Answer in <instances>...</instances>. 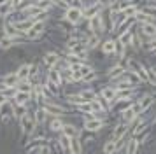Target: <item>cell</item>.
I'll return each mask as SVG.
<instances>
[{"label":"cell","mask_w":156,"mask_h":154,"mask_svg":"<svg viewBox=\"0 0 156 154\" xmlns=\"http://www.w3.org/2000/svg\"><path fill=\"white\" fill-rule=\"evenodd\" d=\"M18 82H20V77H18V74H16V70H12V72H5V74L0 75V84H4V86L16 88Z\"/></svg>","instance_id":"7c38bea8"},{"label":"cell","mask_w":156,"mask_h":154,"mask_svg":"<svg viewBox=\"0 0 156 154\" xmlns=\"http://www.w3.org/2000/svg\"><path fill=\"white\" fill-rule=\"evenodd\" d=\"M30 114H32V117H34V121H35V124L37 126H46L48 124V114L44 112L42 109V105H37V107H34V109H30Z\"/></svg>","instance_id":"8fae6325"},{"label":"cell","mask_w":156,"mask_h":154,"mask_svg":"<svg viewBox=\"0 0 156 154\" xmlns=\"http://www.w3.org/2000/svg\"><path fill=\"white\" fill-rule=\"evenodd\" d=\"M14 47V39H11L7 35H0V51H11Z\"/></svg>","instance_id":"d4e9b609"},{"label":"cell","mask_w":156,"mask_h":154,"mask_svg":"<svg viewBox=\"0 0 156 154\" xmlns=\"http://www.w3.org/2000/svg\"><path fill=\"white\" fill-rule=\"evenodd\" d=\"M79 93H81V96L84 98L86 102H93V100L97 98V95H98V91H95L91 86H88V88H84V89H81Z\"/></svg>","instance_id":"83f0119b"},{"label":"cell","mask_w":156,"mask_h":154,"mask_svg":"<svg viewBox=\"0 0 156 154\" xmlns=\"http://www.w3.org/2000/svg\"><path fill=\"white\" fill-rule=\"evenodd\" d=\"M126 72V65H125V60H121V61H116L114 65H111L109 68L105 70V77H107V84L114 82V81H118L123 74Z\"/></svg>","instance_id":"5b68a950"},{"label":"cell","mask_w":156,"mask_h":154,"mask_svg":"<svg viewBox=\"0 0 156 154\" xmlns=\"http://www.w3.org/2000/svg\"><path fill=\"white\" fill-rule=\"evenodd\" d=\"M34 23H35V21L30 19V18H27V19H20V21H16V28L20 30V33L21 35H27L30 30H32Z\"/></svg>","instance_id":"d6986e66"},{"label":"cell","mask_w":156,"mask_h":154,"mask_svg":"<svg viewBox=\"0 0 156 154\" xmlns=\"http://www.w3.org/2000/svg\"><path fill=\"white\" fill-rule=\"evenodd\" d=\"M46 79H49L51 82H55L56 86H60V88H63L65 86V81H63V75H62V72H60V68H49L46 70Z\"/></svg>","instance_id":"5bb4252c"},{"label":"cell","mask_w":156,"mask_h":154,"mask_svg":"<svg viewBox=\"0 0 156 154\" xmlns=\"http://www.w3.org/2000/svg\"><path fill=\"white\" fill-rule=\"evenodd\" d=\"M14 11H16L14 2H12V0H9V2H5V4H4V5H0V18H2V19H5L9 14L14 12Z\"/></svg>","instance_id":"484cf974"},{"label":"cell","mask_w":156,"mask_h":154,"mask_svg":"<svg viewBox=\"0 0 156 154\" xmlns=\"http://www.w3.org/2000/svg\"><path fill=\"white\" fill-rule=\"evenodd\" d=\"M28 112H30V107H28V105H14V110H12V119L18 123V121H20L21 117H25Z\"/></svg>","instance_id":"7402d4cb"},{"label":"cell","mask_w":156,"mask_h":154,"mask_svg":"<svg viewBox=\"0 0 156 154\" xmlns=\"http://www.w3.org/2000/svg\"><path fill=\"white\" fill-rule=\"evenodd\" d=\"M154 67H156V65H154Z\"/></svg>","instance_id":"8d00e7d4"},{"label":"cell","mask_w":156,"mask_h":154,"mask_svg":"<svg viewBox=\"0 0 156 154\" xmlns=\"http://www.w3.org/2000/svg\"><path fill=\"white\" fill-rule=\"evenodd\" d=\"M137 30L142 33V37H144V39H153V37H156V25H154V23L137 25Z\"/></svg>","instance_id":"e0dca14e"},{"label":"cell","mask_w":156,"mask_h":154,"mask_svg":"<svg viewBox=\"0 0 156 154\" xmlns=\"http://www.w3.org/2000/svg\"><path fill=\"white\" fill-rule=\"evenodd\" d=\"M62 19L69 25L70 28H76V26H81L84 23V16H83V9L81 7H69L63 11V16ZM86 25V23H84Z\"/></svg>","instance_id":"7a4b0ae2"},{"label":"cell","mask_w":156,"mask_h":154,"mask_svg":"<svg viewBox=\"0 0 156 154\" xmlns=\"http://www.w3.org/2000/svg\"><path fill=\"white\" fill-rule=\"evenodd\" d=\"M105 126H107V121H102V119H90V121H83L81 123V128L88 133H98Z\"/></svg>","instance_id":"52a82bcc"},{"label":"cell","mask_w":156,"mask_h":154,"mask_svg":"<svg viewBox=\"0 0 156 154\" xmlns=\"http://www.w3.org/2000/svg\"><path fill=\"white\" fill-rule=\"evenodd\" d=\"M69 7H81V0H65Z\"/></svg>","instance_id":"836d02e7"},{"label":"cell","mask_w":156,"mask_h":154,"mask_svg":"<svg viewBox=\"0 0 156 154\" xmlns=\"http://www.w3.org/2000/svg\"><path fill=\"white\" fill-rule=\"evenodd\" d=\"M56 138H58L60 147L63 149V154H70V138H69L67 135H63V133H60Z\"/></svg>","instance_id":"4316f807"},{"label":"cell","mask_w":156,"mask_h":154,"mask_svg":"<svg viewBox=\"0 0 156 154\" xmlns=\"http://www.w3.org/2000/svg\"><path fill=\"white\" fill-rule=\"evenodd\" d=\"M63 61V54L58 51V49H49V51H44L41 56V63L46 70L49 68H56L60 63Z\"/></svg>","instance_id":"3957f363"},{"label":"cell","mask_w":156,"mask_h":154,"mask_svg":"<svg viewBox=\"0 0 156 154\" xmlns=\"http://www.w3.org/2000/svg\"><path fill=\"white\" fill-rule=\"evenodd\" d=\"M5 102H7V98H5V96H2V95H0V107H2V105L5 103Z\"/></svg>","instance_id":"e575fe53"},{"label":"cell","mask_w":156,"mask_h":154,"mask_svg":"<svg viewBox=\"0 0 156 154\" xmlns=\"http://www.w3.org/2000/svg\"><path fill=\"white\" fill-rule=\"evenodd\" d=\"M12 103H14V105H30V103H32L30 93H23V91H18V93H16V96L12 98Z\"/></svg>","instance_id":"44dd1931"},{"label":"cell","mask_w":156,"mask_h":154,"mask_svg":"<svg viewBox=\"0 0 156 154\" xmlns=\"http://www.w3.org/2000/svg\"><path fill=\"white\" fill-rule=\"evenodd\" d=\"M135 103V102H133ZM132 103L130 107H126V109H123V110H119V121L121 123H125V124H133L135 121H137V117L140 116L139 112L135 110V105Z\"/></svg>","instance_id":"8992f818"},{"label":"cell","mask_w":156,"mask_h":154,"mask_svg":"<svg viewBox=\"0 0 156 154\" xmlns=\"http://www.w3.org/2000/svg\"><path fill=\"white\" fill-rule=\"evenodd\" d=\"M139 149H140V144H139V140L135 138V137H130L126 142V145H125V154H139Z\"/></svg>","instance_id":"ffe728a7"},{"label":"cell","mask_w":156,"mask_h":154,"mask_svg":"<svg viewBox=\"0 0 156 154\" xmlns=\"http://www.w3.org/2000/svg\"><path fill=\"white\" fill-rule=\"evenodd\" d=\"M16 93H18V88H9V86L0 84V95L5 96L7 100H12V98L16 96Z\"/></svg>","instance_id":"f546056e"},{"label":"cell","mask_w":156,"mask_h":154,"mask_svg":"<svg viewBox=\"0 0 156 154\" xmlns=\"http://www.w3.org/2000/svg\"><path fill=\"white\" fill-rule=\"evenodd\" d=\"M5 2H9V0H0V5H4Z\"/></svg>","instance_id":"d590c367"},{"label":"cell","mask_w":156,"mask_h":154,"mask_svg":"<svg viewBox=\"0 0 156 154\" xmlns=\"http://www.w3.org/2000/svg\"><path fill=\"white\" fill-rule=\"evenodd\" d=\"M98 95H102V96L105 98L109 103L112 105V109L118 105V91L114 89L111 84H105V86H102L100 88V91H98Z\"/></svg>","instance_id":"ba28073f"},{"label":"cell","mask_w":156,"mask_h":154,"mask_svg":"<svg viewBox=\"0 0 156 154\" xmlns=\"http://www.w3.org/2000/svg\"><path fill=\"white\" fill-rule=\"evenodd\" d=\"M34 86H35V84H32L28 79H27V81H20L16 88H18V91H23V93H32Z\"/></svg>","instance_id":"4dcf8cb0"},{"label":"cell","mask_w":156,"mask_h":154,"mask_svg":"<svg viewBox=\"0 0 156 154\" xmlns=\"http://www.w3.org/2000/svg\"><path fill=\"white\" fill-rule=\"evenodd\" d=\"M102 37L100 35H90L88 37V40H86V47H88V51L91 53L93 49H100V44H102Z\"/></svg>","instance_id":"cb8c5ba5"},{"label":"cell","mask_w":156,"mask_h":154,"mask_svg":"<svg viewBox=\"0 0 156 154\" xmlns=\"http://www.w3.org/2000/svg\"><path fill=\"white\" fill-rule=\"evenodd\" d=\"M154 102H156V98H154V95L153 93H140L139 95V98L135 100V110L139 112V114H146V112L154 105Z\"/></svg>","instance_id":"277c9868"},{"label":"cell","mask_w":156,"mask_h":154,"mask_svg":"<svg viewBox=\"0 0 156 154\" xmlns=\"http://www.w3.org/2000/svg\"><path fill=\"white\" fill-rule=\"evenodd\" d=\"M147 84L156 86V67H147Z\"/></svg>","instance_id":"1f68e13d"},{"label":"cell","mask_w":156,"mask_h":154,"mask_svg":"<svg viewBox=\"0 0 156 154\" xmlns=\"http://www.w3.org/2000/svg\"><path fill=\"white\" fill-rule=\"evenodd\" d=\"M100 79V74L95 70L93 74H90V75H86V77H83V84H93L95 81H98Z\"/></svg>","instance_id":"d6a6232c"},{"label":"cell","mask_w":156,"mask_h":154,"mask_svg":"<svg viewBox=\"0 0 156 154\" xmlns=\"http://www.w3.org/2000/svg\"><path fill=\"white\" fill-rule=\"evenodd\" d=\"M63 135H67L69 138H74V137H79L81 133H83V128L77 126L76 123H72V121H65V126H63Z\"/></svg>","instance_id":"9a60e30c"},{"label":"cell","mask_w":156,"mask_h":154,"mask_svg":"<svg viewBox=\"0 0 156 154\" xmlns=\"http://www.w3.org/2000/svg\"><path fill=\"white\" fill-rule=\"evenodd\" d=\"M102 154H118L116 140H112L111 137H107V140L102 144Z\"/></svg>","instance_id":"603a6c76"},{"label":"cell","mask_w":156,"mask_h":154,"mask_svg":"<svg viewBox=\"0 0 156 154\" xmlns=\"http://www.w3.org/2000/svg\"><path fill=\"white\" fill-rule=\"evenodd\" d=\"M32 65H34V61H25V63H21V65L16 68V74H18V77H20V81H27V79H30Z\"/></svg>","instance_id":"ac0fdd59"},{"label":"cell","mask_w":156,"mask_h":154,"mask_svg":"<svg viewBox=\"0 0 156 154\" xmlns=\"http://www.w3.org/2000/svg\"><path fill=\"white\" fill-rule=\"evenodd\" d=\"M130 130H132V126H130V124H125V123L118 121V123L112 126V131H111V135H109V137L118 142V140L123 138L125 135H128V133H130Z\"/></svg>","instance_id":"30bf717a"},{"label":"cell","mask_w":156,"mask_h":154,"mask_svg":"<svg viewBox=\"0 0 156 154\" xmlns=\"http://www.w3.org/2000/svg\"><path fill=\"white\" fill-rule=\"evenodd\" d=\"M65 103L69 105V107H72V109H76L77 105H81V103H86V100L83 96H81V93H67L65 95Z\"/></svg>","instance_id":"2e32d148"},{"label":"cell","mask_w":156,"mask_h":154,"mask_svg":"<svg viewBox=\"0 0 156 154\" xmlns=\"http://www.w3.org/2000/svg\"><path fill=\"white\" fill-rule=\"evenodd\" d=\"M151 137H153V130H151V126H149V128H146L144 131L139 133L135 138L139 140V144H140V145H144V144H147L149 140H151Z\"/></svg>","instance_id":"f1b7e54d"},{"label":"cell","mask_w":156,"mask_h":154,"mask_svg":"<svg viewBox=\"0 0 156 154\" xmlns=\"http://www.w3.org/2000/svg\"><path fill=\"white\" fill-rule=\"evenodd\" d=\"M44 112L48 114V117H60V119H67L69 116H74V109L69 107L67 103H62V102H56L55 98L42 103Z\"/></svg>","instance_id":"6da1fadb"},{"label":"cell","mask_w":156,"mask_h":154,"mask_svg":"<svg viewBox=\"0 0 156 154\" xmlns=\"http://www.w3.org/2000/svg\"><path fill=\"white\" fill-rule=\"evenodd\" d=\"M65 121L67 119H60V117H49L48 119V130L51 133H55V135H60V133L63 131V126H65Z\"/></svg>","instance_id":"4fadbf2b"},{"label":"cell","mask_w":156,"mask_h":154,"mask_svg":"<svg viewBox=\"0 0 156 154\" xmlns=\"http://www.w3.org/2000/svg\"><path fill=\"white\" fill-rule=\"evenodd\" d=\"M100 53L104 56H114L116 54V37L109 35L100 44Z\"/></svg>","instance_id":"9c48e42d"}]
</instances>
